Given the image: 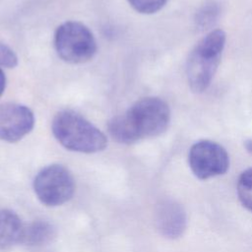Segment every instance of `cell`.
I'll return each instance as SVG.
<instances>
[{
	"instance_id": "6da1fadb",
	"label": "cell",
	"mask_w": 252,
	"mask_h": 252,
	"mask_svg": "<svg viewBox=\"0 0 252 252\" xmlns=\"http://www.w3.org/2000/svg\"><path fill=\"white\" fill-rule=\"evenodd\" d=\"M170 120V110L164 100L149 96L136 101L126 112L112 117L108 133L120 144L131 145L163 133Z\"/></svg>"
},
{
	"instance_id": "7a4b0ae2",
	"label": "cell",
	"mask_w": 252,
	"mask_h": 252,
	"mask_svg": "<svg viewBox=\"0 0 252 252\" xmlns=\"http://www.w3.org/2000/svg\"><path fill=\"white\" fill-rule=\"evenodd\" d=\"M55 139L67 150L93 154L106 148L105 135L81 114L72 110L58 112L51 125Z\"/></svg>"
},
{
	"instance_id": "3957f363",
	"label": "cell",
	"mask_w": 252,
	"mask_h": 252,
	"mask_svg": "<svg viewBox=\"0 0 252 252\" xmlns=\"http://www.w3.org/2000/svg\"><path fill=\"white\" fill-rule=\"evenodd\" d=\"M224 43V32L214 30L205 35L190 52L186 74L193 92L202 93L210 86L220 62Z\"/></svg>"
},
{
	"instance_id": "277c9868",
	"label": "cell",
	"mask_w": 252,
	"mask_h": 252,
	"mask_svg": "<svg viewBox=\"0 0 252 252\" xmlns=\"http://www.w3.org/2000/svg\"><path fill=\"white\" fill-rule=\"evenodd\" d=\"M54 46L58 56L71 64L88 62L96 52L93 32L84 24L74 21L63 23L57 28Z\"/></svg>"
},
{
	"instance_id": "5b68a950",
	"label": "cell",
	"mask_w": 252,
	"mask_h": 252,
	"mask_svg": "<svg viewBox=\"0 0 252 252\" xmlns=\"http://www.w3.org/2000/svg\"><path fill=\"white\" fill-rule=\"evenodd\" d=\"M33 190L45 206L56 207L68 202L75 191V181L70 171L61 164L43 167L33 179Z\"/></svg>"
},
{
	"instance_id": "8992f818",
	"label": "cell",
	"mask_w": 252,
	"mask_h": 252,
	"mask_svg": "<svg viewBox=\"0 0 252 252\" xmlns=\"http://www.w3.org/2000/svg\"><path fill=\"white\" fill-rule=\"evenodd\" d=\"M188 162L194 175L204 180L224 174L229 166V158L220 144L202 140L190 148Z\"/></svg>"
},
{
	"instance_id": "52a82bcc",
	"label": "cell",
	"mask_w": 252,
	"mask_h": 252,
	"mask_svg": "<svg viewBox=\"0 0 252 252\" xmlns=\"http://www.w3.org/2000/svg\"><path fill=\"white\" fill-rule=\"evenodd\" d=\"M34 126V115L26 105L16 102L0 104V140L15 143Z\"/></svg>"
},
{
	"instance_id": "ba28073f",
	"label": "cell",
	"mask_w": 252,
	"mask_h": 252,
	"mask_svg": "<svg viewBox=\"0 0 252 252\" xmlns=\"http://www.w3.org/2000/svg\"><path fill=\"white\" fill-rule=\"evenodd\" d=\"M156 224L163 236L171 239L178 238L184 233L187 225L185 210L173 200H164L158 205Z\"/></svg>"
},
{
	"instance_id": "9c48e42d",
	"label": "cell",
	"mask_w": 252,
	"mask_h": 252,
	"mask_svg": "<svg viewBox=\"0 0 252 252\" xmlns=\"http://www.w3.org/2000/svg\"><path fill=\"white\" fill-rule=\"evenodd\" d=\"M25 225L11 210H0V249H9L21 243Z\"/></svg>"
},
{
	"instance_id": "30bf717a",
	"label": "cell",
	"mask_w": 252,
	"mask_h": 252,
	"mask_svg": "<svg viewBox=\"0 0 252 252\" xmlns=\"http://www.w3.org/2000/svg\"><path fill=\"white\" fill-rule=\"evenodd\" d=\"M55 236V229L46 220H34L25 225L21 243L31 247H40L48 244Z\"/></svg>"
},
{
	"instance_id": "8fae6325",
	"label": "cell",
	"mask_w": 252,
	"mask_h": 252,
	"mask_svg": "<svg viewBox=\"0 0 252 252\" xmlns=\"http://www.w3.org/2000/svg\"><path fill=\"white\" fill-rule=\"evenodd\" d=\"M237 195L242 206L252 213V167L240 174L237 181Z\"/></svg>"
},
{
	"instance_id": "7c38bea8",
	"label": "cell",
	"mask_w": 252,
	"mask_h": 252,
	"mask_svg": "<svg viewBox=\"0 0 252 252\" xmlns=\"http://www.w3.org/2000/svg\"><path fill=\"white\" fill-rule=\"evenodd\" d=\"M219 14L218 5L214 2L204 5L196 16V24L199 28L205 29L214 24Z\"/></svg>"
},
{
	"instance_id": "4fadbf2b",
	"label": "cell",
	"mask_w": 252,
	"mask_h": 252,
	"mask_svg": "<svg viewBox=\"0 0 252 252\" xmlns=\"http://www.w3.org/2000/svg\"><path fill=\"white\" fill-rule=\"evenodd\" d=\"M167 0H128L129 4L137 12L142 14H153L159 11Z\"/></svg>"
},
{
	"instance_id": "5bb4252c",
	"label": "cell",
	"mask_w": 252,
	"mask_h": 252,
	"mask_svg": "<svg viewBox=\"0 0 252 252\" xmlns=\"http://www.w3.org/2000/svg\"><path fill=\"white\" fill-rule=\"evenodd\" d=\"M18 64L16 53L8 45L0 41V67L14 68Z\"/></svg>"
},
{
	"instance_id": "9a60e30c",
	"label": "cell",
	"mask_w": 252,
	"mask_h": 252,
	"mask_svg": "<svg viewBox=\"0 0 252 252\" xmlns=\"http://www.w3.org/2000/svg\"><path fill=\"white\" fill-rule=\"evenodd\" d=\"M5 87H6V77H5V74L2 70V68L0 67V96L4 93Z\"/></svg>"
},
{
	"instance_id": "2e32d148",
	"label": "cell",
	"mask_w": 252,
	"mask_h": 252,
	"mask_svg": "<svg viewBox=\"0 0 252 252\" xmlns=\"http://www.w3.org/2000/svg\"><path fill=\"white\" fill-rule=\"evenodd\" d=\"M244 147H245V149H246L247 152H249L250 154H252V139L246 140L245 143H244Z\"/></svg>"
}]
</instances>
